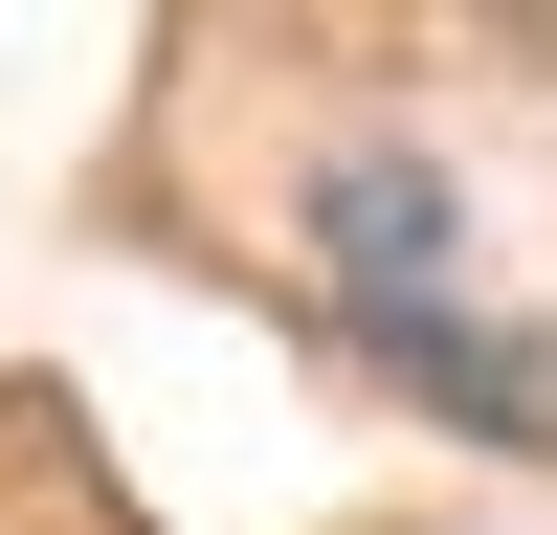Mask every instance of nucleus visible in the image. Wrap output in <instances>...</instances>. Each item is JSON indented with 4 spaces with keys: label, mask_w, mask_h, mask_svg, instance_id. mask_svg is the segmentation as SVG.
<instances>
[{
    "label": "nucleus",
    "mask_w": 557,
    "mask_h": 535,
    "mask_svg": "<svg viewBox=\"0 0 557 535\" xmlns=\"http://www.w3.org/2000/svg\"><path fill=\"white\" fill-rule=\"evenodd\" d=\"M312 290H335V335L380 357L401 401H446L469 446H557V312L491 268L469 178H446L424 134H335V157H312Z\"/></svg>",
    "instance_id": "nucleus-1"
}]
</instances>
